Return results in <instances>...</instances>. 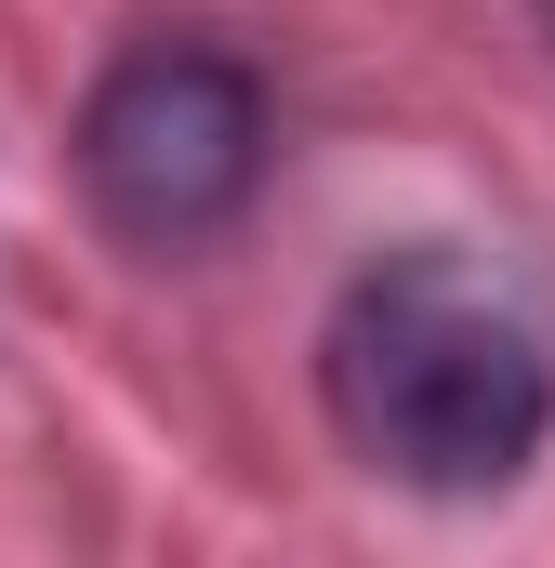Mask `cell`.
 <instances>
[{
  "label": "cell",
  "instance_id": "cell-1",
  "mask_svg": "<svg viewBox=\"0 0 555 568\" xmlns=\"http://www.w3.org/2000/svg\"><path fill=\"white\" fill-rule=\"evenodd\" d=\"M317 410L384 489L490 503L555 436V344L490 265L384 252L317 317Z\"/></svg>",
  "mask_w": 555,
  "mask_h": 568
},
{
  "label": "cell",
  "instance_id": "cell-3",
  "mask_svg": "<svg viewBox=\"0 0 555 568\" xmlns=\"http://www.w3.org/2000/svg\"><path fill=\"white\" fill-rule=\"evenodd\" d=\"M529 27H543V40H555V0H529Z\"/></svg>",
  "mask_w": 555,
  "mask_h": 568
},
{
  "label": "cell",
  "instance_id": "cell-2",
  "mask_svg": "<svg viewBox=\"0 0 555 568\" xmlns=\"http://www.w3.org/2000/svg\"><path fill=\"white\" fill-rule=\"evenodd\" d=\"M80 199L133 252H212L278 172V93L225 27H145L80 93Z\"/></svg>",
  "mask_w": 555,
  "mask_h": 568
}]
</instances>
